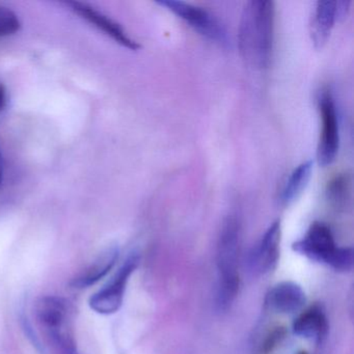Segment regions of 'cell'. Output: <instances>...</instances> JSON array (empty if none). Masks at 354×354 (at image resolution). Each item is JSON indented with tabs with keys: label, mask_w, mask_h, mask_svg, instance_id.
Wrapping results in <instances>:
<instances>
[{
	"label": "cell",
	"mask_w": 354,
	"mask_h": 354,
	"mask_svg": "<svg viewBox=\"0 0 354 354\" xmlns=\"http://www.w3.org/2000/svg\"><path fill=\"white\" fill-rule=\"evenodd\" d=\"M67 5L71 8L74 13L77 14L82 19H86V21L102 30L103 32L111 37L121 46L133 51L138 50L140 48V45L133 39L130 38L127 32L123 30V28L119 24L113 21L109 16L97 11L95 8L91 7L88 3L70 1V3H67Z\"/></svg>",
	"instance_id": "cell-9"
},
{
	"label": "cell",
	"mask_w": 354,
	"mask_h": 354,
	"mask_svg": "<svg viewBox=\"0 0 354 354\" xmlns=\"http://www.w3.org/2000/svg\"><path fill=\"white\" fill-rule=\"evenodd\" d=\"M327 198L335 208H342L347 204L350 196V179L346 174L333 178L327 186Z\"/></svg>",
	"instance_id": "cell-15"
},
{
	"label": "cell",
	"mask_w": 354,
	"mask_h": 354,
	"mask_svg": "<svg viewBox=\"0 0 354 354\" xmlns=\"http://www.w3.org/2000/svg\"><path fill=\"white\" fill-rule=\"evenodd\" d=\"M7 90L3 84H0V111L5 109L6 105H7Z\"/></svg>",
	"instance_id": "cell-18"
},
{
	"label": "cell",
	"mask_w": 354,
	"mask_h": 354,
	"mask_svg": "<svg viewBox=\"0 0 354 354\" xmlns=\"http://www.w3.org/2000/svg\"><path fill=\"white\" fill-rule=\"evenodd\" d=\"M3 156L0 152V186L3 185Z\"/></svg>",
	"instance_id": "cell-19"
},
{
	"label": "cell",
	"mask_w": 354,
	"mask_h": 354,
	"mask_svg": "<svg viewBox=\"0 0 354 354\" xmlns=\"http://www.w3.org/2000/svg\"><path fill=\"white\" fill-rule=\"evenodd\" d=\"M241 225L236 215L223 221L217 242V283L215 289V308L225 313L231 308L240 288L239 254Z\"/></svg>",
	"instance_id": "cell-2"
},
{
	"label": "cell",
	"mask_w": 354,
	"mask_h": 354,
	"mask_svg": "<svg viewBox=\"0 0 354 354\" xmlns=\"http://www.w3.org/2000/svg\"><path fill=\"white\" fill-rule=\"evenodd\" d=\"M157 3L173 12L180 19L211 42L221 46H225L229 43L225 26L217 17L204 8L177 0H162L157 1Z\"/></svg>",
	"instance_id": "cell-4"
},
{
	"label": "cell",
	"mask_w": 354,
	"mask_h": 354,
	"mask_svg": "<svg viewBox=\"0 0 354 354\" xmlns=\"http://www.w3.org/2000/svg\"><path fill=\"white\" fill-rule=\"evenodd\" d=\"M281 239V221H275L248 252L245 264L250 272L264 275L274 270L279 262Z\"/></svg>",
	"instance_id": "cell-8"
},
{
	"label": "cell",
	"mask_w": 354,
	"mask_h": 354,
	"mask_svg": "<svg viewBox=\"0 0 354 354\" xmlns=\"http://www.w3.org/2000/svg\"><path fill=\"white\" fill-rule=\"evenodd\" d=\"M319 111L322 130L317 148V161L325 167L335 161L339 146V117L330 93H323L319 99Z\"/></svg>",
	"instance_id": "cell-7"
},
{
	"label": "cell",
	"mask_w": 354,
	"mask_h": 354,
	"mask_svg": "<svg viewBox=\"0 0 354 354\" xmlns=\"http://www.w3.org/2000/svg\"><path fill=\"white\" fill-rule=\"evenodd\" d=\"M274 3L252 0L244 6L240 19L238 45L248 67L264 70L270 66L274 44Z\"/></svg>",
	"instance_id": "cell-1"
},
{
	"label": "cell",
	"mask_w": 354,
	"mask_h": 354,
	"mask_svg": "<svg viewBox=\"0 0 354 354\" xmlns=\"http://www.w3.org/2000/svg\"><path fill=\"white\" fill-rule=\"evenodd\" d=\"M119 259V250L117 248H109L95 259L94 262L84 269L78 277L72 281V286L76 289H84L100 281L115 266Z\"/></svg>",
	"instance_id": "cell-13"
},
{
	"label": "cell",
	"mask_w": 354,
	"mask_h": 354,
	"mask_svg": "<svg viewBox=\"0 0 354 354\" xmlns=\"http://www.w3.org/2000/svg\"><path fill=\"white\" fill-rule=\"evenodd\" d=\"M328 329V319L322 306L318 304L304 310L292 324L294 335L316 343H320L326 337Z\"/></svg>",
	"instance_id": "cell-11"
},
{
	"label": "cell",
	"mask_w": 354,
	"mask_h": 354,
	"mask_svg": "<svg viewBox=\"0 0 354 354\" xmlns=\"http://www.w3.org/2000/svg\"><path fill=\"white\" fill-rule=\"evenodd\" d=\"M267 304L279 314H295L306 304V292L294 281L277 283L267 294Z\"/></svg>",
	"instance_id": "cell-10"
},
{
	"label": "cell",
	"mask_w": 354,
	"mask_h": 354,
	"mask_svg": "<svg viewBox=\"0 0 354 354\" xmlns=\"http://www.w3.org/2000/svg\"><path fill=\"white\" fill-rule=\"evenodd\" d=\"M292 250L339 272H348L353 268V250L337 246L330 227L321 221L312 223L306 235L292 244Z\"/></svg>",
	"instance_id": "cell-3"
},
{
	"label": "cell",
	"mask_w": 354,
	"mask_h": 354,
	"mask_svg": "<svg viewBox=\"0 0 354 354\" xmlns=\"http://www.w3.org/2000/svg\"><path fill=\"white\" fill-rule=\"evenodd\" d=\"M21 28L18 16L9 8L0 6V37L15 35Z\"/></svg>",
	"instance_id": "cell-17"
},
{
	"label": "cell",
	"mask_w": 354,
	"mask_h": 354,
	"mask_svg": "<svg viewBox=\"0 0 354 354\" xmlns=\"http://www.w3.org/2000/svg\"><path fill=\"white\" fill-rule=\"evenodd\" d=\"M138 265L140 254L138 252H132L120 267L111 281L91 297V308L101 315H111L118 312L123 304L128 281Z\"/></svg>",
	"instance_id": "cell-6"
},
{
	"label": "cell",
	"mask_w": 354,
	"mask_h": 354,
	"mask_svg": "<svg viewBox=\"0 0 354 354\" xmlns=\"http://www.w3.org/2000/svg\"><path fill=\"white\" fill-rule=\"evenodd\" d=\"M296 354H308V352L304 351V350H302V351L297 352Z\"/></svg>",
	"instance_id": "cell-20"
},
{
	"label": "cell",
	"mask_w": 354,
	"mask_h": 354,
	"mask_svg": "<svg viewBox=\"0 0 354 354\" xmlns=\"http://www.w3.org/2000/svg\"><path fill=\"white\" fill-rule=\"evenodd\" d=\"M288 329L283 325H277L268 331L259 347V354H272L287 337Z\"/></svg>",
	"instance_id": "cell-16"
},
{
	"label": "cell",
	"mask_w": 354,
	"mask_h": 354,
	"mask_svg": "<svg viewBox=\"0 0 354 354\" xmlns=\"http://www.w3.org/2000/svg\"><path fill=\"white\" fill-rule=\"evenodd\" d=\"M337 20V1H318L316 3L310 21V40L315 48L322 49L326 45Z\"/></svg>",
	"instance_id": "cell-12"
},
{
	"label": "cell",
	"mask_w": 354,
	"mask_h": 354,
	"mask_svg": "<svg viewBox=\"0 0 354 354\" xmlns=\"http://www.w3.org/2000/svg\"><path fill=\"white\" fill-rule=\"evenodd\" d=\"M313 167H314V162L312 160H308L300 163L292 171L279 196L281 204L288 206L302 194L312 177Z\"/></svg>",
	"instance_id": "cell-14"
},
{
	"label": "cell",
	"mask_w": 354,
	"mask_h": 354,
	"mask_svg": "<svg viewBox=\"0 0 354 354\" xmlns=\"http://www.w3.org/2000/svg\"><path fill=\"white\" fill-rule=\"evenodd\" d=\"M37 318L51 337L67 350L73 348L70 333V310L67 302L57 296H44L35 306Z\"/></svg>",
	"instance_id": "cell-5"
}]
</instances>
